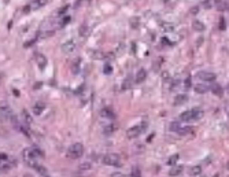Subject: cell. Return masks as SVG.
Instances as JSON below:
<instances>
[{
  "label": "cell",
  "mask_w": 229,
  "mask_h": 177,
  "mask_svg": "<svg viewBox=\"0 0 229 177\" xmlns=\"http://www.w3.org/2000/svg\"><path fill=\"white\" fill-rule=\"evenodd\" d=\"M91 57L93 58V59H104V58H107V55L100 51H93V54H92Z\"/></svg>",
  "instance_id": "obj_24"
},
{
  "label": "cell",
  "mask_w": 229,
  "mask_h": 177,
  "mask_svg": "<svg viewBox=\"0 0 229 177\" xmlns=\"http://www.w3.org/2000/svg\"><path fill=\"white\" fill-rule=\"evenodd\" d=\"M102 162L107 166H117V167L122 165V163H121V158L117 154H106L103 157Z\"/></svg>",
  "instance_id": "obj_5"
},
{
  "label": "cell",
  "mask_w": 229,
  "mask_h": 177,
  "mask_svg": "<svg viewBox=\"0 0 229 177\" xmlns=\"http://www.w3.org/2000/svg\"><path fill=\"white\" fill-rule=\"evenodd\" d=\"M203 6L206 7V8H209V7H211V3H210V1H205V3H203Z\"/></svg>",
  "instance_id": "obj_39"
},
{
  "label": "cell",
  "mask_w": 229,
  "mask_h": 177,
  "mask_svg": "<svg viewBox=\"0 0 229 177\" xmlns=\"http://www.w3.org/2000/svg\"><path fill=\"white\" fill-rule=\"evenodd\" d=\"M111 176H113V177H118V176H124V174H121V173H113Z\"/></svg>",
  "instance_id": "obj_40"
},
{
  "label": "cell",
  "mask_w": 229,
  "mask_h": 177,
  "mask_svg": "<svg viewBox=\"0 0 229 177\" xmlns=\"http://www.w3.org/2000/svg\"><path fill=\"white\" fill-rule=\"evenodd\" d=\"M88 34H89V28L86 25H82L80 28V36L81 37H86Z\"/></svg>",
  "instance_id": "obj_26"
},
{
  "label": "cell",
  "mask_w": 229,
  "mask_h": 177,
  "mask_svg": "<svg viewBox=\"0 0 229 177\" xmlns=\"http://www.w3.org/2000/svg\"><path fill=\"white\" fill-rule=\"evenodd\" d=\"M198 12H199V7H198V6L191 8V14H198Z\"/></svg>",
  "instance_id": "obj_38"
},
{
  "label": "cell",
  "mask_w": 229,
  "mask_h": 177,
  "mask_svg": "<svg viewBox=\"0 0 229 177\" xmlns=\"http://www.w3.org/2000/svg\"><path fill=\"white\" fill-rule=\"evenodd\" d=\"M35 59H36V63L39 65L40 69H44L47 66V58H46V55H43L41 52H36Z\"/></svg>",
  "instance_id": "obj_7"
},
{
  "label": "cell",
  "mask_w": 229,
  "mask_h": 177,
  "mask_svg": "<svg viewBox=\"0 0 229 177\" xmlns=\"http://www.w3.org/2000/svg\"><path fill=\"white\" fill-rule=\"evenodd\" d=\"M183 170H184L183 166H176V165H174V167L169 172V176H180V174L183 173Z\"/></svg>",
  "instance_id": "obj_18"
},
{
  "label": "cell",
  "mask_w": 229,
  "mask_h": 177,
  "mask_svg": "<svg viewBox=\"0 0 229 177\" xmlns=\"http://www.w3.org/2000/svg\"><path fill=\"white\" fill-rule=\"evenodd\" d=\"M198 77L200 78L202 81H205V82H213V81H215L217 78V76L211 73V71H199L198 73Z\"/></svg>",
  "instance_id": "obj_6"
},
{
  "label": "cell",
  "mask_w": 229,
  "mask_h": 177,
  "mask_svg": "<svg viewBox=\"0 0 229 177\" xmlns=\"http://www.w3.org/2000/svg\"><path fill=\"white\" fill-rule=\"evenodd\" d=\"M160 1H163V3H167V1H169V0H160Z\"/></svg>",
  "instance_id": "obj_42"
},
{
  "label": "cell",
  "mask_w": 229,
  "mask_h": 177,
  "mask_svg": "<svg viewBox=\"0 0 229 177\" xmlns=\"http://www.w3.org/2000/svg\"><path fill=\"white\" fill-rule=\"evenodd\" d=\"M188 102V96L187 95H177L174 97V104L176 106H180V104H184V103Z\"/></svg>",
  "instance_id": "obj_14"
},
{
  "label": "cell",
  "mask_w": 229,
  "mask_h": 177,
  "mask_svg": "<svg viewBox=\"0 0 229 177\" xmlns=\"http://www.w3.org/2000/svg\"><path fill=\"white\" fill-rule=\"evenodd\" d=\"M219 29H221V30H224V29H225V19H224V18H221V19H219Z\"/></svg>",
  "instance_id": "obj_36"
},
{
  "label": "cell",
  "mask_w": 229,
  "mask_h": 177,
  "mask_svg": "<svg viewBox=\"0 0 229 177\" xmlns=\"http://www.w3.org/2000/svg\"><path fill=\"white\" fill-rule=\"evenodd\" d=\"M209 89H210V86L205 85V84H198V85L195 86V92L196 93H206Z\"/></svg>",
  "instance_id": "obj_17"
},
{
  "label": "cell",
  "mask_w": 229,
  "mask_h": 177,
  "mask_svg": "<svg viewBox=\"0 0 229 177\" xmlns=\"http://www.w3.org/2000/svg\"><path fill=\"white\" fill-rule=\"evenodd\" d=\"M130 176H132V177H139V176H141V173H140V170H139L137 167H135V169L130 172Z\"/></svg>",
  "instance_id": "obj_32"
},
{
  "label": "cell",
  "mask_w": 229,
  "mask_h": 177,
  "mask_svg": "<svg viewBox=\"0 0 229 177\" xmlns=\"http://www.w3.org/2000/svg\"><path fill=\"white\" fill-rule=\"evenodd\" d=\"M69 22H70V17L63 18V19H62V22H60V25H59V26H65V25H67Z\"/></svg>",
  "instance_id": "obj_34"
},
{
  "label": "cell",
  "mask_w": 229,
  "mask_h": 177,
  "mask_svg": "<svg viewBox=\"0 0 229 177\" xmlns=\"http://www.w3.org/2000/svg\"><path fill=\"white\" fill-rule=\"evenodd\" d=\"M177 161H178V154H174V155H172V157L167 159V165H169V166H174L176 163H177Z\"/></svg>",
  "instance_id": "obj_25"
},
{
  "label": "cell",
  "mask_w": 229,
  "mask_h": 177,
  "mask_svg": "<svg viewBox=\"0 0 229 177\" xmlns=\"http://www.w3.org/2000/svg\"><path fill=\"white\" fill-rule=\"evenodd\" d=\"M21 122L22 124H25V125H30V122H32V118H30V115H29V113L26 111V110H23L22 111V117H21Z\"/></svg>",
  "instance_id": "obj_15"
},
{
  "label": "cell",
  "mask_w": 229,
  "mask_h": 177,
  "mask_svg": "<svg viewBox=\"0 0 229 177\" xmlns=\"http://www.w3.org/2000/svg\"><path fill=\"white\" fill-rule=\"evenodd\" d=\"M111 71H113V67H111L110 65H106V66H104V73L109 74V73H111Z\"/></svg>",
  "instance_id": "obj_35"
},
{
  "label": "cell",
  "mask_w": 229,
  "mask_h": 177,
  "mask_svg": "<svg viewBox=\"0 0 229 177\" xmlns=\"http://www.w3.org/2000/svg\"><path fill=\"white\" fill-rule=\"evenodd\" d=\"M117 131V126L114 125V124H110V125L104 126L103 128V133L104 135H111V133H114V132Z\"/></svg>",
  "instance_id": "obj_20"
},
{
  "label": "cell",
  "mask_w": 229,
  "mask_h": 177,
  "mask_svg": "<svg viewBox=\"0 0 229 177\" xmlns=\"http://www.w3.org/2000/svg\"><path fill=\"white\" fill-rule=\"evenodd\" d=\"M203 115H205V113L200 109H191L181 113L180 120L181 121H199L203 118Z\"/></svg>",
  "instance_id": "obj_1"
},
{
  "label": "cell",
  "mask_w": 229,
  "mask_h": 177,
  "mask_svg": "<svg viewBox=\"0 0 229 177\" xmlns=\"http://www.w3.org/2000/svg\"><path fill=\"white\" fill-rule=\"evenodd\" d=\"M160 29H163V32H173L174 30V25L170 22H163L159 25Z\"/></svg>",
  "instance_id": "obj_19"
},
{
  "label": "cell",
  "mask_w": 229,
  "mask_h": 177,
  "mask_svg": "<svg viewBox=\"0 0 229 177\" xmlns=\"http://www.w3.org/2000/svg\"><path fill=\"white\" fill-rule=\"evenodd\" d=\"M210 91L215 95V96H218V97H222V95H224V89H222V86L221 85H218V84H214V85H211L210 86Z\"/></svg>",
  "instance_id": "obj_12"
},
{
  "label": "cell",
  "mask_w": 229,
  "mask_h": 177,
  "mask_svg": "<svg viewBox=\"0 0 229 177\" xmlns=\"http://www.w3.org/2000/svg\"><path fill=\"white\" fill-rule=\"evenodd\" d=\"M191 77H187V78H185V81H184V88H185V89H189V88H191Z\"/></svg>",
  "instance_id": "obj_31"
},
{
  "label": "cell",
  "mask_w": 229,
  "mask_h": 177,
  "mask_svg": "<svg viewBox=\"0 0 229 177\" xmlns=\"http://www.w3.org/2000/svg\"><path fill=\"white\" fill-rule=\"evenodd\" d=\"M100 117H102V118H104V120H110V121L115 120V114L110 109H107V107H106V109L100 110Z\"/></svg>",
  "instance_id": "obj_10"
},
{
  "label": "cell",
  "mask_w": 229,
  "mask_h": 177,
  "mask_svg": "<svg viewBox=\"0 0 229 177\" xmlns=\"http://www.w3.org/2000/svg\"><path fill=\"white\" fill-rule=\"evenodd\" d=\"M226 169H228V170H229V162H228V163H226Z\"/></svg>",
  "instance_id": "obj_43"
},
{
  "label": "cell",
  "mask_w": 229,
  "mask_h": 177,
  "mask_svg": "<svg viewBox=\"0 0 229 177\" xmlns=\"http://www.w3.org/2000/svg\"><path fill=\"white\" fill-rule=\"evenodd\" d=\"M180 128H181V124H180V122H172L170 126H169V129L172 132H176V133L180 131Z\"/></svg>",
  "instance_id": "obj_27"
},
{
  "label": "cell",
  "mask_w": 229,
  "mask_h": 177,
  "mask_svg": "<svg viewBox=\"0 0 229 177\" xmlns=\"http://www.w3.org/2000/svg\"><path fill=\"white\" fill-rule=\"evenodd\" d=\"M1 81H3V76L0 74V84H1Z\"/></svg>",
  "instance_id": "obj_41"
},
{
  "label": "cell",
  "mask_w": 229,
  "mask_h": 177,
  "mask_svg": "<svg viewBox=\"0 0 229 177\" xmlns=\"http://www.w3.org/2000/svg\"><path fill=\"white\" fill-rule=\"evenodd\" d=\"M145 128H147V122H143V124H139V125H135L132 128H129L128 132H126V135L129 139H136L139 137L144 131H145Z\"/></svg>",
  "instance_id": "obj_4"
},
{
  "label": "cell",
  "mask_w": 229,
  "mask_h": 177,
  "mask_svg": "<svg viewBox=\"0 0 229 177\" xmlns=\"http://www.w3.org/2000/svg\"><path fill=\"white\" fill-rule=\"evenodd\" d=\"M145 77H147V71L144 70V69H140L137 71V74H136V82L140 84V82H143L145 80Z\"/></svg>",
  "instance_id": "obj_13"
},
{
  "label": "cell",
  "mask_w": 229,
  "mask_h": 177,
  "mask_svg": "<svg viewBox=\"0 0 229 177\" xmlns=\"http://www.w3.org/2000/svg\"><path fill=\"white\" fill-rule=\"evenodd\" d=\"M55 33V30H44V32H39L37 34V39H47Z\"/></svg>",
  "instance_id": "obj_21"
},
{
  "label": "cell",
  "mask_w": 229,
  "mask_h": 177,
  "mask_svg": "<svg viewBox=\"0 0 229 177\" xmlns=\"http://www.w3.org/2000/svg\"><path fill=\"white\" fill-rule=\"evenodd\" d=\"M192 132H194V128H192V126H181L177 133H180V135H189V133H192Z\"/></svg>",
  "instance_id": "obj_22"
},
{
  "label": "cell",
  "mask_w": 229,
  "mask_h": 177,
  "mask_svg": "<svg viewBox=\"0 0 229 177\" xmlns=\"http://www.w3.org/2000/svg\"><path fill=\"white\" fill-rule=\"evenodd\" d=\"M67 158L70 159H78L81 158L82 155H84V147H82V144L81 143H74L71 144L67 150Z\"/></svg>",
  "instance_id": "obj_2"
},
{
  "label": "cell",
  "mask_w": 229,
  "mask_h": 177,
  "mask_svg": "<svg viewBox=\"0 0 229 177\" xmlns=\"http://www.w3.org/2000/svg\"><path fill=\"white\" fill-rule=\"evenodd\" d=\"M67 8H69V6H65V7H62V8H59L58 14H63V12H66V11H67Z\"/></svg>",
  "instance_id": "obj_37"
},
{
  "label": "cell",
  "mask_w": 229,
  "mask_h": 177,
  "mask_svg": "<svg viewBox=\"0 0 229 177\" xmlns=\"http://www.w3.org/2000/svg\"><path fill=\"white\" fill-rule=\"evenodd\" d=\"M48 3V0H32V3L29 4L30 10H39L41 7H44Z\"/></svg>",
  "instance_id": "obj_9"
},
{
  "label": "cell",
  "mask_w": 229,
  "mask_h": 177,
  "mask_svg": "<svg viewBox=\"0 0 229 177\" xmlns=\"http://www.w3.org/2000/svg\"><path fill=\"white\" fill-rule=\"evenodd\" d=\"M132 86V80L128 77L125 81H124V84H122V91H125V89H129Z\"/></svg>",
  "instance_id": "obj_28"
},
{
  "label": "cell",
  "mask_w": 229,
  "mask_h": 177,
  "mask_svg": "<svg viewBox=\"0 0 229 177\" xmlns=\"http://www.w3.org/2000/svg\"><path fill=\"white\" fill-rule=\"evenodd\" d=\"M80 169L81 170H88V169H91V165L88 162H84L82 165H80Z\"/></svg>",
  "instance_id": "obj_33"
},
{
  "label": "cell",
  "mask_w": 229,
  "mask_h": 177,
  "mask_svg": "<svg viewBox=\"0 0 229 177\" xmlns=\"http://www.w3.org/2000/svg\"><path fill=\"white\" fill-rule=\"evenodd\" d=\"M75 50V43L74 41H66L65 44H62V51L65 54H71V52Z\"/></svg>",
  "instance_id": "obj_8"
},
{
  "label": "cell",
  "mask_w": 229,
  "mask_h": 177,
  "mask_svg": "<svg viewBox=\"0 0 229 177\" xmlns=\"http://www.w3.org/2000/svg\"><path fill=\"white\" fill-rule=\"evenodd\" d=\"M130 26H132V28H137L139 26V18L137 17H133L132 19H130Z\"/></svg>",
  "instance_id": "obj_30"
},
{
  "label": "cell",
  "mask_w": 229,
  "mask_h": 177,
  "mask_svg": "<svg viewBox=\"0 0 229 177\" xmlns=\"http://www.w3.org/2000/svg\"><path fill=\"white\" fill-rule=\"evenodd\" d=\"M44 109H46V104L43 102H37L33 106V109H32V111H33V114L35 115H41L43 114V111H44Z\"/></svg>",
  "instance_id": "obj_11"
},
{
  "label": "cell",
  "mask_w": 229,
  "mask_h": 177,
  "mask_svg": "<svg viewBox=\"0 0 229 177\" xmlns=\"http://www.w3.org/2000/svg\"><path fill=\"white\" fill-rule=\"evenodd\" d=\"M14 114H12L11 106L7 104V103H0V122H7V121H11Z\"/></svg>",
  "instance_id": "obj_3"
},
{
  "label": "cell",
  "mask_w": 229,
  "mask_h": 177,
  "mask_svg": "<svg viewBox=\"0 0 229 177\" xmlns=\"http://www.w3.org/2000/svg\"><path fill=\"white\" fill-rule=\"evenodd\" d=\"M36 170L39 172V173H40L41 176H50V174H48V170H47L46 167H44V166H41V165H39V167H37V169H36Z\"/></svg>",
  "instance_id": "obj_29"
},
{
  "label": "cell",
  "mask_w": 229,
  "mask_h": 177,
  "mask_svg": "<svg viewBox=\"0 0 229 177\" xmlns=\"http://www.w3.org/2000/svg\"><path fill=\"white\" fill-rule=\"evenodd\" d=\"M192 28H194L196 32H203V30H205V23L202 22V21H198V19H196V21L192 22Z\"/></svg>",
  "instance_id": "obj_16"
},
{
  "label": "cell",
  "mask_w": 229,
  "mask_h": 177,
  "mask_svg": "<svg viewBox=\"0 0 229 177\" xmlns=\"http://www.w3.org/2000/svg\"><path fill=\"white\" fill-rule=\"evenodd\" d=\"M200 173H202L200 166H192L191 170H189V174H191V176H200Z\"/></svg>",
  "instance_id": "obj_23"
}]
</instances>
